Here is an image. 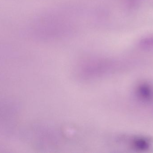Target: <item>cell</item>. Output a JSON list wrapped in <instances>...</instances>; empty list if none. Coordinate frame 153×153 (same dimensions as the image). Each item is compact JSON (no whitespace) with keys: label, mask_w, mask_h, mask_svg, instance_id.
<instances>
[{"label":"cell","mask_w":153,"mask_h":153,"mask_svg":"<svg viewBox=\"0 0 153 153\" xmlns=\"http://www.w3.org/2000/svg\"><path fill=\"white\" fill-rule=\"evenodd\" d=\"M131 146L133 149L138 151H146L150 148V140L144 137H135L131 142Z\"/></svg>","instance_id":"cell-2"},{"label":"cell","mask_w":153,"mask_h":153,"mask_svg":"<svg viewBox=\"0 0 153 153\" xmlns=\"http://www.w3.org/2000/svg\"><path fill=\"white\" fill-rule=\"evenodd\" d=\"M140 45L145 48H153V37L144 39L141 40Z\"/></svg>","instance_id":"cell-3"},{"label":"cell","mask_w":153,"mask_h":153,"mask_svg":"<svg viewBox=\"0 0 153 153\" xmlns=\"http://www.w3.org/2000/svg\"><path fill=\"white\" fill-rule=\"evenodd\" d=\"M136 94L138 99L144 102L153 100V86L146 82L140 83L136 89Z\"/></svg>","instance_id":"cell-1"}]
</instances>
